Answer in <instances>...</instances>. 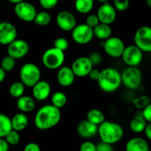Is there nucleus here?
I'll return each mask as SVG.
<instances>
[{
	"label": "nucleus",
	"mask_w": 151,
	"mask_h": 151,
	"mask_svg": "<svg viewBox=\"0 0 151 151\" xmlns=\"http://www.w3.org/2000/svg\"><path fill=\"white\" fill-rule=\"evenodd\" d=\"M147 142L142 137H134L127 142L125 151H149Z\"/></svg>",
	"instance_id": "20"
},
{
	"label": "nucleus",
	"mask_w": 151,
	"mask_h": 151,
	"mask_svg": "<svg viewBox=\"0 0 151 151\" xmlns=\"http://www.w3.org/2000/svg\"><path fill=\"white\" fill-rule=\"evenodd\" d=\"M25 86L21 81L13 82L9 87V94L13 98L18 99L24 95Z\"/></svg>",
	"instance_id": "28"
},
{
	"label": "nucleus",
	"mask_w": 151,
	"mask_h": 151,
	"mask_svg": "<svg viewBox=\"0 0 151 151\" xmlns=\"http://www.w3.org/2000/svg\"><path fill=\"white\" fill-rule=\"evenodd\" d=\"M53 47L64 52L69 47V41L63 37H59L55 40L53 43Z\"/></svg>",
	"instance_id": "34"
},
{
	"label": "nucleus",
	"mask_w": 151,
	"mask_h": 151,
	"mask_svg": "<svg viewBox=\"0 0 151 151\" xmlns=\"http://www.w3.org/2000/svg\"><path fill=\"white\" fill-rule=\"evenodd\" d=\"M80 151H96V145L92 142L86 141L80 146Z\"/></svg>",
	"instance_id": "38"
},
{
	"label": "nucleus",
	"mask_w": 151,
	"mask_h": 151,
	"mask_svg": "<svg viewBox=\"0 0 151 151\" xmlns=\"http://www.w3.org/2000/svg\"><path fill=\"white\" fill-rule=\"evenodd\" d=\"M93 32H94V37H96L97 39L106 41L108 38L111 37L112 29L110 25L100 23L93 29Z\"/></svg>",
	"instance_id": "23"
},
{
	"label": "nucleus",
	"mask_w": 151,
	"mask_h": 151,
	"mask_svg": "<svg viewBox=\"0 0 151 151\" xmlns=\"http://www.w3.org/2000/svg\"><path fill=\"white\" fill-rule=\"evenodd\" d=\"M52 16L47 11H41L39 13L37 12L35 19L33 22L38 26L44 27L48 25L51 22Z\"/></svg>",
	"instance_id": "30"
},
{
	"label": "nucleus",
	"mask_w": 151,
	"mask_h": 151,
	"mask_svg": "<svg viewBox=\"0 0 151 151\" xmlns=\"http://www.w3.org/2000/svg\"><path fill=\"white\" fill-rule=\"evenodd\" d=\"M14 13L20 20L24 22H32L37 14L35 6L30 2L23 1L15 4Z\"/></svg>",
	"instance_id": "11"
},
{
	"label": "nucleus",
	"mask_w": 151,
	"mask_h": 151,
	"mask_svg": "<svg viewBox=\"0 0 151 151\" xmlns=\"http://www.w3.org/2000/svg\"><path fill=\"white\" fill-rule=\"evenodd\" d=\"M94 5V0H75V7L81 14H88L92 10Z\"/></svg>",
	"instance_id": "26"
},
{
	"label": "nucleus",
	"mask_w": 151,
	"mask_h": 151,
	"mask_svg": "<svg viewBox=\"0 0 151 151\" xmlns=\"http://www.w3.org/2000/svg\"><path fill=\"white\" fill-rule=\"evenodd\" d=\"M125 45L120 38L111 36L103 43V50L105 52L113 58H120L123 53Z\"/></svg>",
	"instance_id": "8"
},
{
	"label": "nucleus",
	"mask_w": 151,
	"mask_h": 151,
	"mask_svg": "<svg viewBox=\"0 0 151 151\" xmlns=\"http://www.w3.org/2000/svg\"><path fill=\"white\" fill-rule=\"evenodd\" d=\"M56 24L59 29L64 32H70L77 26V19L71 12L62 10L56 16Z\"/></svg>",
	"instance_id": "15"
},
{
	"label": "nucleus",
	"mask_w": 151,
	"mask_h": 151,
	"mask_svg": "<svg viewBox=\"0 0 151 151\" xmlns=\"http://www.w3.org/2000/svg\"><path fill=\"white\" fill-rule=\"evenodd\" d=\"M58 1L59 0H38L40 5L45 10H51L55 7Z\"/></svg>",
	"instance_id": "37"
},
{
	"label": "nucleus",
	"mask_w": 151,
	"mask_h": 151,
	"mask_svg": "<svg viewBox=\"0 0 151 151\" xmlns=\"http://www.w3.org/2000/svg\"><path fill=\"white\" fill-rule=\"evenodd\" d=\"M41 72L35 63H26L19 69L20 81L27 87L32 88L35 84L41 81Z\"/></svg>",
	"instance_id": "4"
},
{
	"label": "nucleus",
	"mask_w": 151,
	"mask_h": 151,
	"mask_svg": "<svg viewBox=\"0 0 151 151\" xmlns=\"http://www.w3.org/2000/svg\"><path fill=\"white\" fill-rule=\"evenodd\" d=\"M44 67L51 70L58 69L65 61V54L63 52L57 50L55 47L48 49L44 52L41 58Z\"/></svg>",
	"instance_id": "5"
},
{
	"label": "nucleus",
	"mask_w": 151,
	"mask_h": 151,
	"mask_svg": "<svg viewBox=\"0 0 151 151\" xmlns=\"http://www.w3.org/2000/svg\"><path fill=\"white\" fill-rule=\"evenodd\" d=\"M93 68L94 66L89 58L86 56L76 58L71 66V69L77 78H85L88 76Z\"/></svg>",
	"instance_id": "13"
},
{
	"label": "nucleus",
	"mask_w": 151,
	"mask_h": 151,
	"mask_svg": "<svg viewBox=\"0 0 151 151\" xmlns=\"http://www.w3.org/2000/svg\"><path fill=\"white\" fill-rule=\"evenodd\" d=\"M97 1H99V2L102 3V4H104V3H106L107 2L108 0H97Z\"/></svg>",
	"instance_id": "49"
},
{
	"label": "nucleus",
	"mask_w": 151,
	"mask_h": 151,
	"mask_svg": "<svg viewBox=\"0 0 151 151\" xmlns=\"http://www.w3.org/2000/svg\"><path fill=\"white\" fill-rule=\"evenodd\" d=\"M51 86L47 81L41 80L32 87V94L34 100L44 101L51 94Z\"/></svg>",
	"instance_id": "17"
},
{
	"label": "nucleus",
	"mask_w": 151,
	"mask_h": 151,
	"mask_svg": "<svg viewBox=\"0 0 151 151\" xmlns=\"http://www.w3.org/2000/svg\"><path fill=\"white\" fill-rule=\"evenodd\" d=\"M51 103L57 109H62L67 103V96L63 91H55L51 97Z\"/></svg>",
	"instance_id": "27"
},
{
	"label": "nucleus",
	"mask_w": 151,
	"mask_h": 151,
	"mask_svg": "<svg viewBox=\"0 0 151 151\" xmlns=\"http://www.w3.org/2000/svg\"><path fill=\"white\" fill-rule=\"evenodd\" d=\"M23 151H41V150L37 143L29 142L24 146Z\"/></svg>",
	"instance_id": "42"
},
{
	"label": "nucleus",
	"mask_w": 151,
	"mask_h": 151,
	"mask_svg": "<svg viewBox=\"0 0 151 151\" xmlns=\"http://www.w3.org/2000/svg\"><path fill=\"white\" fill-rule=\"evenodd\" d=\"M146 137L151 141V123H147L144 131Z\"/></svg>",
	"instance_id": "45"
},
{
	"label": "nucleus",
	"mask_w": 151,
	"mask_h": 151,
	"mask_svg": "<svg viewBox=\"0 0 151 151\" xmlns=\"http://www.w3.org/2000/svg\"><path fill=\"white\" fill-rule=\"evenodd\" d=\"M10 120H11L12 130H14L17 132L23 131L27 128L29 125V119L27 116L26 114L22 113V112L13 115Z\"/></svg>",
	"instance_id": "22"
},
{
	"label": "nucleus",
	"mask_w": 151,
	"mask_h": 151,
	"mask_svg": "<svg viewBox=\"0 0 151 151\" xmlns=\"http://www.w3.org/2000/svg\"><path fill=\"white\" fill-rule=\"evenodd\" d=\"M147 122L142 116H136L130 122V129L133 133L140 134L144 132Z\"/></svg>",
	"instance_id": "24"
},
{
	"label": "nucleus",
	"mask_w": 151,
	"mask_h": 151,
	"mask_svg": "<svg viewBox=\"0 0 151 151\" xmlns=\"http://www.w3.org/2000/svg\"><path fill=\"white\" fill-rule=\"evenodd\" d=\"M86 120L99 126L106 120V117L102 111L97 109H92L87 112Z\"/></svg>",
	"instance_id": "25"
},
{
	"label": "nucleus",
	"mask_w": 151,
	"mask_h": 151,
	"mask_svg": "<svg viewBox=\"0 0 151 151\" xmlns=\"http://www.w3.org/2000/svg\"><path fill=\"white\" fill-rule=\"evenodd\" d=\"M100 23L111 25L116 19V10L112 4L106 2L102 4L97 12Z\"/></svg>",
	"instance_id": "16"
},
{
	"label": "nucleus",
	"mask_w": 151,
	"mask_h": 151,
	"mask_svg": "<svg viewBox=\"0 0 151 151\" xmlns=\"http://www.w3.org/2000/svg\"><path fill=\"white\" fill-rule=\"evenodd\" d=\"M7 1H10V2H11V3H13V4H19V3L22 2V1H24V0H7Z\"/></svg>",
	"instance_id": "47"
},
{
	"label": "nucleus",
	"mask_w": 151,
	"mask_h": 151,
	"mask_svg": "<svg viewBox=\"0 0 151 151\" xmlns=\"http://www.w3.org/2000/svg\"><path fill=\"white\" fill-rule=\"evenodd\" d=\"M146 4L149 7L151 8V0H146Z\"/></svg>",
	"instance_id": "48"
},
{
	"label": "nucleus",
	"mask_w": 151,
	"mask_h": 151,
	"mask_svg": "<svg viewBox=\"0 0 151 151\" xmlns=\"http://www.w3.org/2000/svg\"><path fill=\"white\" fill-rule=\"evenodd\" d=\"M56 78L58 83L61 86L69 87L75 82V75L71 67L63 66L58 69Z\"/></svg>",
	"instance_id": "18"
},
{
	"label": "nucleus",
	"mask_w": 151,
	"mask_h": 151,
	"mask_svg": "<svg viewBox=\"0 0 151 151\" xmlns=\"http://www.w3.org/2000/svg\"><path fill=\"white\" fill-rule=\"evenodd\" d=\"M122 60L128 66L138 67L143 59V52L137 46L129 45L125 47L122 56Z\"/></svg>",
	"instance_id": "10"
},
{
	"label": "nucleus",
	"mask_w": 151,
	"mask_h": 151,
	"mask_svg": "<svg viewBox=\"0 0 151 151\" xmlns=\"http://www.w3.org/2000/svg\"><path fill=\"white\" fill-rule=\"evenodd\" d=\"M122 83L127 88L136 90L141 86L142 82V74L138 67L128 66L121 73Z\"/></svg>",
	"instance_id": "6"
},
{
	"label": "nucleus",
	"mask_w": 151,
	"mask_h": 151,
	"mask_svg": "<svg viewBox=\"0 0 151 151\" xmlns=\"http://www.w3.org/2000/svg\"><path fill=\"white\" fill-rule=\"evenodd\" d=\"M18 31L14 24L9 22H0V45H9L17 39Z\"/></svg>",
	"instance_id": "14"
},
{
	"label": "nucleus",
	"mask_w": 151,
	"mask_h": 151,
	"mask_svg": "<svg viewBox=\"0 0 151 151\" xmlns=\"http://www.w3.org/2000/svg\"><path fill=\"white\" fill-rule=\"evenodd\" d=\"M10 145L4 138H0V151H8Z\"/></svg>",
	"instance_id": "44"
},
{
	"label": "nucleus",
	"mask_w": 151,
	"mask_h": 151,
	"mask_svg": "<svg viewBox=\"0 0 151 151\" xmlns=\"http://www.w3.org/2000/svg\"><path fill=\"white\" fill-rule=\"evenodd\" d=\"M2 1V0H0V1Z\"/></svg>",
	"instance_id": "51"
},
{
	"label": "nucleus",
	"mask_w": 151,
	"mask_h": 151,
	"mask_svg": "<svg viewBox=\"0 0 151 151\" xmlns=\"http://www.w3.org/2000/svg\"><path fill=\"white\" fill-rule=\"evenodd\" d=\"M4 139L6 140L7 143H8L9 145L14 146L16 145L19 143L21 139L20 134L19 132L14 131V130H11L7 135L4 137Z\"/></svg>",
	"instance_id": "33"
},
{
	"label": "nucleus",
	"mask_w": 151,
	"mask_h": 151,
	"mask_svg": "<svg viewBox=\"0 0 151 151\" xmlns=\"http://www.w3.org/2000/svg\"><path fill=\"white\" fill-rule=\"evenodd\" d=\"M113 6L115 10L124 12L128 9L130 6L129 0H114Z\"/></svg>",
	"instance_id": "35"
},
{
	"label": "nucleus",
	"mask_w": 151,
	"mask_h": 151,
	"mask_svg": "<svg viewBox=\"0 0 151 151\" xmlns=\"http://www.w3.org/2000/svg\"><path fill=\"white\" fill-rule=\"evenodd\" d=\"M97 82L100 89L104 92H114L119 89L122 84L121 73L114 68H106L101 70Z\"/></svg>",
	"instance_id": "3"
},
{
	"label": "nucleus",
	"mask_w": 151,
	"mask_h": 151,
	"mask_svg": "<svg viewBox=\"0 0 151 151\" xmlns=\"http://www.w3.org/2000/svg\"><path fill=\"white\" fill-rule=\"evenodd\" d=\"M134 45L141 51L151 52V27L142 26L137 29L134 34Z\"/></svg>",
	"instance_id": "7"
},
{
	"label": "nucleus",
	"mask_w": 151,
	"mask_h": 151,
	"mask_svg": "<svg viewBox=\"0 0 151 151\" xmlns=\"http://www.w3.org/2000/svg\"><path fill=\"white\" fill-rule=\"evenodd\" d=\"M29 51V44L24 39H16L7 45V55L12 57L16 60L24 58Z\"/></svg>",
	"instance_id": "12"
},
{
	"label": "nucleus",
	"mask_w": 151,
	"mask_h": 151,
	"mask_svg": "<svg viewBox=\"0 0 151 151\" xmlns=\"http://www.w3.org/2000/svg\"><path fill=\"white\" fill-rule=\"evenodd\" d=\"M11 130L10 118L4 114H0V138H4Z\"/></svg>",
	"instance_id": "29"
},
{
	"label": "nucleus",
	"mask_w": 151,
	"mask_h": 151,
	"mask_svg": "<svg viewBox=\"0 0 151 151\" xmlns=\"http://www.w3.org/2000/svg\"><path fill=\"white\" fill-rule=\"evenodd\" d=\"M16 66V60L9 55H6L1 59L0 67L5 72H11Z\"/></svg>",
	"instance_id": "31"
},
{
	"label": "nucleus",
	"mask_w": 151,
	"mask_h": 151,
	"mask_svg": "<svg viewBox=\"0 0 151 151\" xmlns=\"http://www.w3.org/2000/svg\"><path fill=\"white\" fill-rule=\"evenodd\" d=\"M0 50H1V45H0Z\"/></svg>",
	"instance_id": "50"
},
{
	"label": "nucleus",
	"mask_w": 151,
	"mask_h": 151,
	"mask_svg": "<svg viewBox=\"0 0 151 151\" xmlns=\"http://www.w3.org/2000/svg\"><path fill=\"white\" fill-rule=\"evenodd\" d=\"M90 60L92 63L93 66H96V65H98L101 63L102 58L101 55H100L99 53L97 52H92L91 55H90L89 57Z\"/></svg>",
	"instance_id": "40"
},
{
	"label": "nucleus",
	"mask_w": 151,
	"mask_h": 151,
	"mask_svg": "<svg viewBox=\"0 0 151 151\" xmlns=\"http://www.w3.org/2000/svg\"><path fill=\"white\" fill-rule=\"evenodd\" d=\"M100 72H101V70L98 69H96V68H93L91 70V72H89L88 76L89 77L90 79L92 80V81H98L99 78H100Z\"/></svg>",
	"instance_id": "43"
},
{
	"label": "nucleus",
	"mask_w": 151,
	"mask_h": 151,
	"mask_svg": "<svg viewBox=\"0 0 151 151\" xmlns=\"http://www.w3.org/2000/svg\"><path fill=\"white\" fill-rule=\"evenodd\" d=\"M96 151H114V148L111 145L100 142L96 145Z\"/></svg>",
	"instance_id": "39"
},
{
	"label": "nucleus",
	"mask_w": 151,
	"mask_h": 151,
	"mask_svg": "<svg viewBox=\"0 0 151 151\" xmlns=\"http://www.w3.org/2000/svg\"><path fill=\"white\" fill-rule=\"evenodd\" d=\"M142 116L147 123H151V103L143 109Z\"/></svg>",
	"instance_id": "41"
},
{
	"label": "nucleus",
	"mask_w": 151,
	"mask_h": 151,
	"mask_svg": "<svg viewBox=\"0 0 151 151\" xmlns=\"http://www.w3.org/2000/svg\"><path fill=\"white\" fill-rule=\"evenodd\" d=\"M61 112L51 104L42 106L37 111L34 118V124L40 131H47L54 128L60 122Z\"/></svg>",
	"instance_id": "1"
},
{
	"label": "nucleus",
	"mask_w": 151,
	"mask_h": 151,
	"mask_svg": "<svg viewBox=\"0 0 151 151\" xmlns=\"http://www.w3.org/2000/svg\"><path fill=\"white\" fill-rule=\"evenodd\" d=\"M97 131L98 126L86 119L80 122L77 127L78 134L83 139L93 138L97 134Z\"/></svg>",
	"instance_id": "19"
},
{
	"label": "nucleus",
	"mask_w": 151,
	"mask_h": 151,
	"mask_svg": "<svg viewBox=\"0 0 151 151\" xmlns=\"http://www.w3.org/2000/svg\"><path fill=\"white\" fill-rule=\"evenodd\" d=\"M16 106L22 113H30L35 108V100L30 96L23 95L17 99Z\"/></svg>",
	"instance_id": "21"
},
{
	"label": "nucleus",
	"mask_w": 151,
	"mask_h": 151,
	"mask_svg": "<svg viewBox=\"0 0 151 151\" xmlns=\"http://www.w3.org/2000/svg\"><path fill=\"white\" fill-rule=\"evenodd\" d=\"M6 78V72L0 67V83L4 81Z\"/></svg>",
	"instance_id": "46"
},
{
	"label": "nucleus",
	"mask_w": 151,
	"mask_h": 151,
	"mask_svg": "<svg viewBox=\"0 0 151 151\" xmlns=\"http://www.w3.org/2000/svg\"><path fill=\"white\" fill-rule=\"evenodd\" d=\"M150 103V98L148 95L139 96L133 100V104L134 107L138 109H142V110Z\"/></svg>",
	"instance_id": "32"
},
{
	"label": "nucleus",
	"mask_w": 151,
	"mask_h": 151,
	"mask_svg": "<svg viewBox=\"0 0 151 151\" xmlns=\"http://www.w3.org/2000/svg\"><path fill=\"white\" fill-rule=\"evenodd\" d=\"M85 24L89 27L94 29L100 24V21H99L97 14H89L88 16H87Z\"/></svg>",
	"instance_id": "36"
},
{
	"label": "nucleus",
	"mask_w": 151,
	"mask_h": 151,
	"mask_svg": "<svg viewBox=\"0 0 151 151\" xmlns=\"http://www.w3.org/2000/svg\"><path fill=\"white\" fill-rule=\"evenodd\" d=\"M0 90H1V88H0Z\"/></svg>",
	"instance_id": "52"
},
{
	"label": "nucleus",
	"mask_w": 151,
	"mask_h": 151,
	"mask_svg": "<svg viewBox=\"0 0 151 151\" xmlns=\"http://www.w3.org/2000/svg\"><path fill=\"white\" fill-rule=\"evenodd\" d=\"M97 134L102 142L113 145L123 138L124 129L119 123L105 120L98 126Z\"/></svg>",
	"instance_id": "2"
},
{
	"label": "nucleus",
	"mask_w": 151,
	"mask_h": 151,
	"mask_svg": "<svg viewBox=\"0 0 151 151\" xmlns=\"http://www.w3.org/2000/svg\"><path fill=\"white\" fill-rule=\"evenodd\" d=\"M72 38L73 41L79 45L88 44L94 38L93 29L87 26L86 24H77L72 31Z\"/></svg>",
	"instance_id": "9"
}]
</instances>
